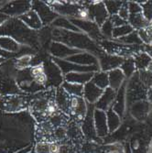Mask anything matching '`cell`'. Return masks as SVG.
Returning a JSON list of instances; mask_svg holds the SVG:
<instances>
[{
    "instance_id": "34",
    "label": "cell",
    "mask_w": 152,
    "mask_h": 153,
    "mask_svg": "<svg viewBox=\"0 0 152 153\" xmlns=\"http://www.w3.org/2000/svg\"><path fill=\"white\" fill-rule=\"evenodd\" d=\"M106 10L109 14V16L117 15L120 7H122L124 1H104Z\"/></svg>"
},
{
    "instance_id": "7",
    "label": "cell",
    "mask_w": 152,
    "mask_h": 153,
    "mask_svg": "<svg viewBox=\"0 0 152 153\" xmlns=\"http://www.w3.org/2000/svg\"><path fill=\"white\" fill-rule=\"evenodd\" d=\"M84 3L89 10L92 21L97 24L99 27L109 19L110 16L104 1H85Z\"/></svg>"
},
{
    "instance_id": "43",
    "label": "cell",
    "mask_w": 152,
    "mask_h": 153,
    "mask_svg": "<svg viewBox=\"0 0 152 153\" xmlns=\"http://www.w3.org/2000/svg\"><path fill=\"white\" fill-rule=\"evenodd\" d=\"M144 46V52H146L148 55L152 58V44H148V45H146V44H143Z\"/></svg>"
},
{
    "instance_id": "4",
    "label": "cell",
    "mask_w": 152,
    "mask_h": 153,
    "mask_svg": "<svg viewBox=\"0 0 152 153\" xmlns=\"http://www.w3.org/2000/svg\"><path fill=\"white\" fill-rule=\"evenodd\" d=\"M147 87L143 85L139 79V72H136L132 77H130L129 82H127V103L130 106L133 103L145 100L148 97Z\"/></svg>"
},
{
    "instance_id": "27",
    "label": "cell",
    "mask_w": 152,
    "mask_h": 153,
    "mask_svg": "<svg viewBox=\"0 0 152 153\" xmlns=\"http://www.w3.org/2000/svg\"><path fill=\"white\" fill-rule=\"evenodd\" d=\"M128 24L133 27L134 30H139L142 29H147V27L151 24L146 20L142 13L134 14V15H129Z\"/></svg>"
},
{
    "instance_id": "42",
    "label": "cell",
    "mask_w": 152,
    "mask_h": 153,
    "mask_svg": "<svg viewBox=\"0 0 152 153\" xmlns=\"http://www.w3.org/2000/svg\"><path fill=\"white\" fill-rule=\"evenodd\" d=\"M10 19V17H8L7 15H6V14L0 12V27H1L3 24H5L8 19Z\"/></svg>"
},
{
    "instance_id": "41",
    "label": "cell",
    "mask_w": 152,
    "mask_h": 153,
    "mask_svg": "<svg viewBox=\"0 0 152 153\" xmlns=\"http://www.w3.org/2000/svg\"><path fill=\"white\" fill-rule=\"evenodd\" d=\"M0 57H3L7 60H9V59H13L14 57H16V55H14L12 53H8L0 48Z\"/></svg>"
},
{
    "instance_id": "17",
    "label": "cell",
    "mask_w": 152,
    "mask_h": 153,
    "mask_svg": "<svg viewBox=\"0 0 152 153\" xmlns=\"http://www.w3.org/2000/svg\"><path fill=\"white\" fill-rule=\"evenodd\" d=\"M29 29L34 30V31H39L43 27L42 22H41L39 17L38 16V14L33 10L30 9V11H27L25 13L24 15L20 16L19 18Z\"/></svg>"
},
{
    "instance_id": "11",
    "label": "cell",
    "mask_w": 152,
    "mask_h": 153,
    "mask_svg": "<svg viewBox=\"0 0 152 153\" xmlns=\"http://www.w3.org/2000/svg\"><path fill=\"white\" fill-rule=\"evenodd\" d=\"M97 58L100 71L106 73L114 70V69L120 68L124 60H125L123 57L117 56V55L107 54L105 51L101 53Z\"/></svg>"
},
{
    "instance_id": "2",
    "label": "cell",
    "mask_w": 152,
    "mask_h": 153,
    "mask_svg": "<svg viewBox=\"0 0 152 153\" xmlns=\"http://www.w3.org/2000/svg\"><path fill=\"white\" fill-rule=\"evenodd\" d=\"M1 36L10 37L20 45L34 50L40 46L38 31L29 29L19 18H10L0 27V37Z\"/></svg>"
},
{
    "instance_id": "5",
    "label": "cell",
    "mask_w": 152,
    "mask_h": 153,
    "mask_svg": "<svg viewBox=\"0 0 152 153\" xmlns=\"http://www.w3.org/2000/svg\"><path fill=\"white\" fill-rule=\"evenodd\" d=\"M43 67L47 76L46 89H57L62 86L64 82V75L58 65L51 60V57L49 60L44 61Z\"/></svg>"
},
{
    "instance_id": "36",
    "label": "cell",
    "mask_w": 152,
    "mask_h": 153,
    "mask_svg": "<svg viewBox=\"0 0 152 153\" xmlns=\"http://www.w3.org/2000/svg\"><path fill=\"white\" fill-rule=\"evenodd\" d=\"M117 15L123 19L124 20H126L128 22V19H129V10H128V2L127 1H124L122 7H120L119 11H118V14Z\"/></svg>"
},
{
    "instance_id": "18",
    "label": "cell",
    "mask_w": 152,
    "mask_h": 153,
    "mask_svg": "<svg viewBox=\"0 0 152 153\" xmlns=\"http://www.w3.org/2000/svg\"><path fill=\"white\" fill-rule=\"evenodd\" d=\"M71 95L69 94L62 86L56 89L55 94V104H56L58 110L69 116V108H70Z\"/></svg>"
},
{
    "instance_id": "40",
    "label": "cell",
    "mask_w": 152,
    "mask_h": 153,
    "mask_svg": "<svg viewBox=\"0 0 152 153\" xmlns=\"http://www.w3.org/2000/svg\"><path fill=\"white\" fill-rule=\"evenodd\" d=\"M110 20H111L114 27H120V26H123V25H126V24H128V21L124 20L123 19H121L118 15H114V16H111L109 18Z\"/></svg>"
},
{
    "instance_id": "30",
    "label": "cell",
    "mask_w": 152,
    "mask_h": 153,
    "mask_svg": "<svg viewBox=\"0 0 152 153\" xmlns=\"http://www.w3.org/2000/svg\"><path fill=\"white\" fill-rule=\"evenodd\" d=\"M62 87L71 96H82L84 94V85H78V83L63 82Z\"/></svg>"
},
{
    "instance_id": "3",
    "label": "cell",
    "mask_w": 152,
    "mask_h": 153,
    "mask_svg": "<svg viewBox=\"0 0 152 153\" xmlns=\"http://www.w3.org/2000/svg\"><path fill=\"white\" fill-rule=\"evenodd\" d=\"M30 95L7 94L0 98V111L5 114H19L29 110Z\"/></svg>"
},
{
    "instance_id": "37",
    "label": "cell",
    "mask_w": 152,
    "mask_h": 153,
    "mask_svg": "<svg viewBox=\"0 0 152 153\" xmlns=\"http://www.w3.org/2000/svg\"><path fill=\"white\" fill-rule=\"evenodd\" d=\"M128 10H129V15H134V14H139L142 13L141 5L139 4L136 1H130L128 2Z\"/></svg>"
},
{
    "instance_id": "29",
    "label": "cell",
    "mask_w": 152,
    "mask_h": 153,
    "mask_svg": "<svg viewBox=\"0 0 152 153\" xmlns=\"http://www.w3.org/2000/svg\"><path fill=\"white\" fill-rule=\"evenodd\" d=\"M96 86H98L102 90H105L109 87V79H108V73L98 71L93 74L92 81Z\"/></svg>"
},
{
    "instance_id": "28",
    "label": "cell",
    "mask_w": 152,
    "mask_h": 153,
    "mask_svg": "<svg viewBox=\"0 0 152 153\" xmlns=\"http://www.w3.org/2000/svg\"><path fill=\"white\" fill-rule=\"evenodd\" d=\"M106 118H107V127L109 133L115 132L119 128L121 125V117L115 112V111L110 108L106 111Z\"/></svg>"
},
{
    "instance_id": "32",
    "label": "cell",
    "mask_w": 152,
    "mask_h": 153,
    "mask_svg": "<svg viewBox=\"0 0 152 153\" xmlns=\"http://www.w3.org/2000/svg\"><path fill=\"white\" fill-rule=\"evenodd\" d=\"M133 31H134V29L129 24H126V25H123V26H120L117 27H114L113 39H118L123 37H126V36L129 35L130 33H132Z\"/></svg>"
},
{
    "instance_id": "8",
    "label": "cell",
    "mask_w": 152,
    "mask_h": 153,
    "mask_svg": "<svg viewBox=\"0 0 152 153\" xmlns=\"http://www.w3.org/2000/svg\"><path fill=\"white\" fill-rule=\"evenodd\" d=\"M32 9L38 14L43 27L51 25V23L60 16L55 13L46 1H31Z\"/></svg>"
},
{
    "instance_id": "10",
    "label": "cell",
    "mask_w": 152,
    "mask_h": 153,
    "mask_svg": "<svg viewBox=\"0 0 152 153\" xmlns=\"http://www.w3.org/2000/svg\"><path fill=\"white\" fill-rule=\"evenodd\" d=\"M82 51H84L71 48L63 43L57 42V41H52L50 44V48H49V52L51 57L62 59V60H65L68 57H71L73 55L78 54Z\"/></svg>"
},
{
    "instance_id": "38",
    "label": "cell",
    "mask_w": 152,
    "mask_h": 153,
    "mask_svg": "<svg viewBox=\"0 0 152 153\" xmlns=\"http://www.w3.org/2000/svg\"><path fill=\"white\" fill-rule=\"evenodd\" d=\"M137 34H139L143 44H146V45L151 44V39H150V36H149L147 29H142V30H137Z\"/></svg>"
},
{
    "instance_id": "14",
    "label": "cell",
    "mask_w": 152,
    "mask_h": 153,
    "mask_svg": "<svg viewBox=\"0 0 152 153\" xmlns=\"http://www.w3.org/2000/svg\"><path fill=\"white\" fill-rule=\"evenodd\" d=\"M103 93H104V90H102L98 86H96L93 82H89L84 85V94H82V97L85 98L87 104L95 105L100 99Z\"/></svg>"
},
{
    "instance_id": "6",
    "label": "cell",
    "mask_w": 152,
    "mask_h": 153,
    "mask_svg": "<svg viewBox=\"0 0 152 153\" xmlns=\"http://www.w3.org/2000/svg\"><path fill=\"white\" fill-rule=\"evenodd\" d=\"M88 110V104L82 96H71L69 117L71 120L81 125L85 120Z\"/></svg>"
},
{
    "instance_id": "20",
    "label": "cell",
    "mask_w": 152,
    "mask_h": 153,
    "mask_svg": "<svg viewBox=\"0 0 152 153\" xmlns=\"http://www.w3.org/2000/svg\"><path fill=\"white\" fill-rule=\"evenodd\" d=\"M108 79L109 87L112 88L116 92H117L124 85V82H126V76L120 68L114 69V70L108 72Z\"/></svg>"
},
{
    "instance_id": "21",
    "label": "cell",
    "mask_w": 152,
    "mask_h": 153,
    "mask_svg": "<svg viewBox=\"0 0 152 153\" xmlns=\"http://www.w3.org/2000/svg\"><path fill=\"white\" fill-rule=\"evenodd\" d=\"M93 74L94 73H69L64 75V82L85 85V83L92 81Z\"/></svg>"
},
{
    "instance_id": "23",
    "label": "cell",
    "mask_w": 152,
    "mask_h": 153,
    "mask_svg": "<svg viewBox=\"0 0 152 153\" xmlns=\"http://www.w3.org/2000/svg\"><path fill=\"white\" fill-rule=\"evenodd\" d=\"M60 144L55 141H39L34 145L33 153H57Z\"/></svg>"
},
{
    "instance_id": "13",
    "label": "cell",
    "mask_w": 152,
    "mask_h": 153,
    "mask_svg": "<svg viewBox=\"0 0 152 153\" xmlns=\"http://www.w3.org/2000/svg\"><path fill=\"white\" fill-rule=\"evenodd\" d=\"M93 123L96 131V135L98 137L106 136L108 131L107 127V118H106V112L99 109H94L93 111Z\"/></svg>"
},
{
    "instance_id": "19",
    "label": "cell",
    "mask_w": 152,
    "mask_h": 153,
    "mask_svg": "<svg viewBox=\"0 0 152 153\" xmlns=\"http://www.w3.org/2000/svg\"><path fill=\"white\" fill-rule=\"evenodd\" d=\"M129 107L130 114L137 120H143L150 112V104L146 100L135 102Z\"/></svg>"
},
{
    "instance_id": "24",
    "label": "cell",
    "mask_w": 152,
    "mask_h": 153,
    "mask_svg": "<svg viewBox=\"0 0 152 153\" xmlns=\"http://www.w3.org/2000/svg\"><path fill=\"white\" fill-rule=\"evenodd\" d=\"M133 59H134L136 69L139 70V72L148 70L152 62V58L144 51H139L136 53L133 56Z\"/></svg>"
},
{
    "instance_id": "26",
    "label": "cell",
    "mask_w": 152,
    "mask_h": 153,
    "mask_svg": "<svg viewBox=\"0 0 152 153\" xmlns=\"http://www.w3.org/2000/svg\"><path fill=\"white\" fill-rule=\"evenodd\" d=\"M50 26H52L53 27H57V29L72 31V32H82L80 29H78L75 25H73L71 22L70 19L63 17H59L58 19H56L51 23Z\"/></svg>"
},
{
    "instance_id": "22",
    "label": "cell",
    "mask_w": 152,
    "mask_h": 153,
    "mask_svg": "<svg viewBox=\"0 0 152 153\" xmlns=\"http://www.w3.org/2000/svg\"><path fill=\"white\" fill-rule=\"evenodd\" d=\"M21 46L22 45H20L15 39H13L10 37H7V36L0 37V48L8 53H12L17 56V54L21 49Z\"/></svg>"
},
{
    "instance_id": "15",
    "label": "cell",
    "mask_w": 152,
    "mask_h": 153,
    "mask_svg": "<svg viewBox=\"0 0 152 153\" xmlns=\"http://www.w3.org/2000/svg\"><path fill=\"white\" fill-rule=\"evenodd\" d=\"M65 60L70 62L79 64V65H85V66L98 65L99 66L98 58L93 53L88 52V51H82L78 54L73 55L71 57H68Z\"/></svg>"
},
{
    "instance_id": "9",
    "label": "cell",
    "mask_w": 152,
    "mask_h": 153,
    "mask_svg": "<svg viewBox=\"0 0 152 153\" xmlns=\"http://www.w3.org/2000/svg\"><path fill=\"white\" fill-rule=\"evenodd\" d=\"M30 9H32L31 1H7L0 8V12L10 18H19Z\"/></svg>"
},
{
    "instance_id": "16",
    "label": "cell",
    "mask_w": 152,
    "mask_h": 153,
    "mask_svg": "<svg viewBox=\"0 0 152 153\" xmlns=\"http://www.w3.org/2000/svg\"><path fill=\"white\" fill-rule=\"evenodd\" d=\"M116 91H114L112 88H110V87L106 88L105 90H104V93L101 95L100 99L97 101V103L94 105L95 108L106 112L107 110L112 108L113 104H114L115 99H116Z\"/></svg>"
},
{
    "instance_id": "1",
    "label": "cell",
    "mask_w": 152,
    "mask_h": 153,
    "mask_svg": "<svg viewBox=\"0 0 152 153\" xmlns=\"http://www.w3.org/2000/svg\"><path fill=\"white\" fill-rule=\"evenodd\" d=\"M56 89H46L30 95L29 111L37 123L48 120L50 117L58 112L55 104Z\"/></svg>"
},
{
    "instance_id": "45",
    "label": "cell",
    "mask_w": 152,
    "mask_h": 153,
    "mask_svg": "<svg viewBox=\"0 0 152 153\" xmlns=\"http://www.w3.org/2000/svg\"><path fill=\"white\" fill-rule=\"evenodd\" d=\"M7 61H8V60H7V59H5V58H3V57H0V66L1 65H3Z\"/></svg>"
},
{
    "instance_id": "48",
    "label": "cell",
    "mask_w": 152,
    "mask_h": 153,
    "mask_svg": "<svg viewBox=\"0 0 152 153\" xmlns=\"http://www.w3.org/2000/svg\"><path fill=\"white\" fill-rule=\"evenodd\" d=\"M0 112H1V111H0ZM0 118H1V116H0Z\"/></svg>"
},
{
    "instance_id": "47",
    "label": "cell",
    "mask_w": 152,
    "mask_h": 153,
    "mask_svg": "<svg viewBox=\"0 0 152 153\" xmlns=\"http://www.w3.org/2000/svg\"><path fill=\"white\" fill-rule=\"evenodd\" d=\"M27 153H33V151H32V149H31V150H30V151H27Z\"/></svg>"
},
{
    "instance_id": "46",
    "label": "cell",
    "mask_w": 152,
    "mask_h": 153,
    "mask_svg": "<svg viewBox=\"0 0 152 153\" xmlns=\"http://www.w3.org/2000/svg\"><path fill=\"white\" fill-rule=\"evenodd\" d=\"M6 2H7V1H3V2H2V1H0V8L2 7V6H4V5L6 4Z\"/></svg>"
},
{
    "instance_id": "44",
    "label": "cell",
    "mask_w": 152,
    "mask_h": 153,
    "mask_svg": "<svg viewBox=\"0 0 152 153\" xmlns=\"http://www.w3.org/2000/svg\"><path fill=\"white\" fill-rule=\"evenodd\" d=\"M31 145L30 146H29V147H27V148H25V149H21V150H19V151H18V152H16V153H27V151H30V150H31Z\"/></svg>"
},
{
    "instance_id": "35",
    "label": "cell",
    "mask_w": 152,
    "mask_h": 153,
    "mask_svg": "<svg viewBox=\"0 0 152 153\" xmlns=\"http://www.w3.org/2000/svg\"><path fill=\"white\" fill-rule=\"evenodd\" d=\"M142 15L146 19V20L149 23H152V1H146L141 4Z\"/></svg>"
},
{
    "instance_id": "25",
    "label": "cell",
    "mask_w": 152,
    "mask_h": 153,
    "mask_svg": "<svg viewBox=\"0 0 152 153\" xmlns=\"http://www.w3.org/2000/svg\"><path fill=\"white\" fill-rule=\"evenodd\" d=\"M35 54H20L17 55L13 60L14 66L18 71H23L29 69L32 65V60Z\"/></svg>"
},
{
    "instance_id": "33",
    "label": "cell",
    "mask_w": 152,
    "mask_h": 153,
    "mask_svg": "<svg viewBox=\"0 0 152 153\" xmlns=\"http://www.w3.org/2000/svg\"><path fill=\"white\" fill-rule=\"evenodd\" d=\"M113 30H114V26L111 22V20L107 19L101 27H100V31L103 35L105 39H113Z\"/></svg>"
},
{
    "instance_id": "12",
    "label": "cell",
    "mask_w": 152,
    "mask_h": 153,
    "mask_svg": "<svg viewBox=\"0 0 152 153\" xmlns=\"http://www.w3.org/2000/svg\"><path fill=\"white\" fill-rule=\"evenodd\" d=\"M126 87H127V82H124V85L120 87V89L116 92V96L115 102L113 104L112 109L121 117L126 114V108H127V93H126Z\"/></svg>"
},
{
    "instance_id": "31",
    "label": "cell",
    "mask_w": 152,
    "mask_h": 153,
    "mask_svg": "<svg viewBox=\"0 0 152 153\" xmlns=\"http://www.w3.org/2000/svg\"><path fill=\"white\" fill-rule=\"evenodd\" d=\"M120 69L122 70V72L125 74L126 78H130L133 76V74L136 72V69L135 66V62H134V59L133 57L130 58H127L124 60L122 65L120 66Z\"/></svg>"
},
{
    "instance_id": "39",
    "label": "cell",
    "mask_w": 152,
    "mask_h": 153,
    "mask_svg": "<svg viewBox=\"0 0 152 153\" xmlns=\"http://www.w3.org/2000/svg\"><path fill=\"white\" fill-rule=\"evenodd\" d=\"M57 153H77V149H75L74 145L62 144L60 146Z\"/></svg>"
}]
</instances>
